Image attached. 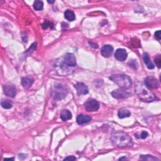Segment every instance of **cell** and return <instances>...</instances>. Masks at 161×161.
<instances>
[{
  "label": "cell",
  "mask_w": 161,
  "mask_h": 161,
  "mask_svg": "<svg viewBox=\"0 0 161 161\" xmlns=\"http://www.w3.org/2000/svg\"><path fill=\"white\" fill-rule=\"evenodd\" d=\"M64 63L69 67H74L76 65V59L73 54H66L64 57Z\"/></svg>",
  "instance_id": "ba28073f"
},
{
  "label": "cell",
  "mask_w": 161,
  "mask_h": 161,
  "mask_svg": "<svg viewBox=\"0 0 161 161\" xmlns=\"http://www.w3.org/2000/svg\"><path fill=\"white\" fill-rule=\"evenodd\" d=\"M1 107L5 109H10L12 108L13 105L9 100H2L1 102Z\"/></svg>",
  "instance_id": "44dd1931"
},
{
  "label": "cell",
  "mask_w": 161,
  "mask_h": 161,
  "mask_svg": "<svg viewBox=\"0 0 161 161\" xmlns=\"http://www.w3.org/2000/svg\"><path fill=\"white\" fill-rule=\"evenodd\" d=\"M4 93L7 96L11 97V98H14L16 95V88L15 86L12 85H6L3 86Z\"/></svg>",
  "instance_id": "9c48e42d"
},
{
  "label": "cell",
  "mask_w": 161,
  "mask_h": 161,
  "mask_svg": "<svg viewBox=\"0 0 161 161\" xmlns=\"http://www.w3.org/2000/svg\"><path fill=\"white\" fill-rule=\"evenodd\" d=\"M75 88L79 95H84L88 93V87L83 83H78L75 85Z\"/></svg>",
  "instance_id": "8fae6325"
},
{
  "label": "cell",
  "mask_w": 161,
  "mask_h": 161,
  "mask_svg": "<svg viewBox=\"0 0 161 161\" xmlns=\"http://www.w3.org/2000/svg\"><path fill=\"white\" fill-rule=\"evenodd\" d=\"M145 85L149 89H157L159 87L158 80L154 77H147L145 79Z\"/></svg>",
  "instance_id": "52a82bcc"
},
{
  "label": "cell",
  "mask_w": 161,
  "mask_h": 161,
  "mask_svg": "<svg viewBox=\"0 0 161 161\" xmlns=\"http://www.w3.org/2000/svg\"><path fill=\"white\" fill-rule=\"evenodd\" d=\"M143 59L144 62H145V64H146L148 68H149V69H153L154 68L155 66L153 64V63L151 62L149 55H148L147 54H144L143 56Z\"/></svg>",
  "instance_id": "e0dca14e"
},
{
  "label": "cell",
  "mask_w": 161,
  "mask_h": 161,
  "mask_svg": "<svg viewBox=\"0 0 161 161\" xmlns=\"http://www.w3.org/2000/svg\"><path fill=\"white\" fill-rule=\"evenodd\" d=\"M154 62H155L157 66L158 67V68L160 69L161 67V58L160 55H159V56L154 59Z\"/></svg>",
  "instance_id": "cb8c5ba5"
},
{
  "label": "cell",
  "mask_w": 161,
  "mask_h": 161,
  "mask_svg": "<svg viewBox=\"0 0 161 161\" xmlns=\"http://www.w3.org/2000/svg\"><path fill=\"white\" fill-rule=\"evenodd\" d=\"M112 95L116 99H125L130 97L131 94L123 89H118L112 92Z\"/></svg>",
  "instance_id": "8992f818"
},
{
  "label": "cell",
  "mask_w": 161,
  "mask_h": 161,
  "mask_svg": "<svg viewBox=\"0 0 161 161\" xmlns=\"http://www.w3.org/2000/svg\"><path fill=\"white\" fill-rule=\"evenodd\" d=\"M140 159L142 160H148V161H155L158 160V159L155 157L153 155H141L140 157Z\"/></svg>",
  "instance_id": "ffe728a7"
},
{
  "label": "cell",
  "mask_w": 161,
  "mask_h": 161,
  "mask_svg": "<svg viewBox=\"0 0 161 161\" xmlns=\"http://www.w3.org/2000/svg\"><path fill=\"white\" fill-rule=\"evenodd\" d=\"M109 79L122 89H128L132 86V82L130 78L125 74H115L110 76Z\"/></svg>",
  "instance_id": "3957f363"
},
{
  "label": "cell",
  "mask_w": 161,
  "mask_h": 161,
  "mask_svg": "<svg viewBox=\"0 0 161 161\" xmlns=\"http://www.w3.org/2000/svg\"><path fill=\"white\" fill-rule=\"evenodd\" d=\"M155 37L156 39H157L159 41L160 40V38H161V32H160V30L157 31V32L155 33Z\"/></svg>",
  "instance_id": "d4e9b609"
},
{
  "label": "cell",
  "mask_w": 161,
  "mask_h": 161,
  "mask_svg": "<svg viewBox=\"0 0 161 161\" xmlns=\"http://www.w3.org/2000/svg\"><path fill=\"white\" fill-rule=\"evenodd\" d=\"M115 57L119 61H124L127 58V52L124 49H118L115 53Z\"/></svg>",
  "instance_id": "30bf717a"
},
{
  "label": "cell",
  "mask_w": 161,
  "mask_h": 161,
  "mask_svg": "<svg viewBox=\"0 0 161 161\" xmlns=\"http://www.w3.org/2000/svg\"><path fill=\"white\" fill-rule=\"evenodd\" d=\"M135 91L138 98L145 102H152L157 100L155 95L152 93L145 84L142 83H138L135 86Z\"/></svg>",
  "instance_id": "7a4b0ae2"
},
{
  "label": "cell",
  "mask_w": 161,
  "mask_h": 161,
  "mask_svg": "<svg viewBox=\"0 0 161 161\" xmlns=\"http://www.w3.org/2000/svg\"><path fill=\"white\" fill-rule=\"evenodd\" d=\"M127 160V159L126 157H121L119 159V160Z\"/></svg>",
  "instance_id": "f1b7e54d"
},
{
  "label": "cell",
  "mask_w": 161,
  "mask_h": 161,
  "mask_svg": "<svg viewBox=\"0 0 161 161\" xmlns=\"http://www.w3.org/2000/svg\"><path fill=\"white\" fill-rule=\"evenodd\" d=\"M89 44H90L91 45V46L93 47H94L95 49L98 48V45H97V44H95V43H93V42H89Z\"/></svg>",
  "instance_id": "83f0119b"
},
{
  "label": "cell",
  "mask_w": 161,
  "mask_h": 161,
  "mask_svg": "<svg viewBox=\"0 0 161 161\" xmlns=\"http://www.w3.org/2000/svg\"><path fill=\"white\" fill-rule=\"evenodd\" d=\"M113 52V47L110 45H104L101 50V55L104 57H109L112 56Z\"/></svg>",
  "instance_id": "7c38bea8"
},
{
  "label": "cell",
  "mask_w": 161,
  "mask_h": 161,
  "mask_svg": "<svg viewBox=\"0 0 161 161\" xmlns=\"http://www.w3.org/2000/svg\"><path fill=\"white\" fill-rule=\"evenodd\" d=\"M33 8L37 11H41L44 8V3L42 1H35L33 3Z\"/></svg>",
  "instance_id": "d6986e66"
},
{
  "label": "cell",
  "mask_w": 161,
  "mask_h": 161,
  "mask_svg": "<svg viewBox=\"0 0 161 161\" xmlns=\"http://www.w3.org/2000/svg\"><path fill=\"white\" fill-rule=\"evenodd\" d=\"M64 17L65 18L69 21V22H73L76 19V16L74 13L73 11H71L69 10H67L64 13Z\"/></svg>",
  "instance_id": "ac0fdd59"
},
{
  "label": "cell",
  "mask_w": 161,
  "mask_h": 161,
  "mask_svg": "<svg viewBox=\"0 0 161 161\" xmlns=\"http://www.w3.org/2000/svg\"><path fill=\"white\" fill-rule=\"evenodd\" d=\"M148 135H149V134H148V133L147 132H145V131H143L141 135V137H140L142 139H145L148 137Z\"/></svg>",
  "instance_id": "484cf974"
},
{
  "label": "cell",
  "mask_w": 161,
  "mask_h": 161,
  "mask_svg": "<svg viewBox=\"0 0 161 161\" xmlns=\"http://www.w3.org/2000/svg\"><path fill=\"white\" fill-rule=\"evenodd\" d=\"M84 107L87 112H93L98 111L100 108L99 103L95 100L90 99L88 100L86 102L84 103Z\"/></svg>",
  "instance_id": "5b68a950"
},
{
  "label": "cell",
  "mask_w": 161,
  "mask_h": 161,
  "mask_svg": "<svg viewBox=\"0 0 161 161\" xmlns=\"http://www.w3.org/2000/svg\"><path fill=\"white\" fill-rule=\"evenodd\" d=\"M48 3H54V1H48Z\"/></svg>",
  "instance_id": "f546056e"
},
{
  "label": "cell",
  "mask_w": 161,
  "mask_h": 161,
  "mask_svg": "<svg viewBox=\"0 0 161 161\" xmlns=\"http://www.w3.org/2000/svg\"><path fill=\"white\" fill-rule=\"evenodd\" d=\"M131 113L129 109L126 108H121L118 110V116L120 118H128L130 116Z\"/></svg>",
  "instance_id": "2e32d148"
},
{
  "label": "cell",
  "mask_w": 161,
  "mask_h": 161,
  "mask_svg": "<svg viewBox=\"0 0 161 161\" xmlns=\"http://www.w3.org/2000/svg\"><path fill=\"white\" fill-rule=\"evenodd\" d=\"M33 79L31 77H25L22 79V84L24 88H29L33 83Z\"/></svg>",
  "instance_id": "5bb4252c"
},
{
  "label": "cell",
  "mask_w": 161,
  "mask_h": 161,
  "mask_svg": "<svg viewBox=\"0 0 161 161\" xmlns=\"http://www.w3.org/2000/svg\"><path fill=\"white\" fill-rule=\"evenodd\" d=\"M129 66L131 67H132L134 69H137L138 67V64L136 60H132L129 62Z\"/></svg>",
  "instance_id": "603a6c76"
},
{
  "label": "cell",
  "mask_w": 161,
  "mask_h": 161,
  "mask_svg": "<svg viewBox=\"0 0 161 161\" xmlns=\"http://www.w3.org/2000/svg\"><path fill=\"white\" fill-rule=\"evenodd\" d=\"M42 28L45 30L47 28L50 27V28H53L54 27V25L52 23H51L50 22H49V21L48 20H45V22L42 23Z\"/></svg>",
  "instance_id": "7402d4cb"
},
{
  "label": "cell",
  "mask_w": 161,
  "mask_h": 161,
  "mask_svg": "<svg viewBox=\"0 0 161 161\" xmlns=\"http://www.w3.org/2000/svg\"><path fill=\"white\" fill-rule=\"evenodd\" d=\"M92 118L90 116L86 115H79L77 117V119H76V121H77L79 125H83L84 124H86V123L90 122L91 121Z\"/></svg>",
  "instance_id": "4fadbf2b"
},
{
  "label": "cell",
  "mask_w": 161,
  "mask_h": 161,
  "mask_svg": "<svg viewBox=\"0 0 161 161\" xmlns=\"http://www.w3.org/2000/svg\"><path fill=\"white\" fill-rule=\"evenodd\" d=\"M111 140L113 145L119 148L132 147L133 145L132 138L128 134L121 131L113 132L111 135Z\"/></svg>",
  "instance_id": "6da1fadb"
},
{
  "label": "cell",
  "mask_w": 161,
  "mask_h": 161,
  "mask_svg": "<svg viewBox=\"0 0 161 161\" xmlns=\"http://www.w3.org/2000/svg\"><path fill=\"white\" fill-rule=\"evenodd\" d=\"M76 160V158L74 156H69L64 159V160Z\"/></svg>",
  "instance_id": "4316f807"
},
{
  "label": "cell",
  "mask_w": 161,
  "mask_h": 161,
  "mask_svg": "<svg viewBox=\"0 0 161 161\" xmlns=\"http://www.w3.org/2000/svg\"><path fill=\"white\" fill-rule=\"evenodd\" d=\"M61 118L62 121H67L72 118V113L67 109H63L61 113Z\"/></svg>",
  "instance_id": "9a60e30c"
},
{
  "label": "cell",
  "mask_w": 161,
  "mask_h": 161,
  "mask_svg": "<svg viewBox=\"0 0 161 161\" xmlns=\"http://www.w3.org/2000/svg\"><path fill=\"white\" fill-rule=\"evenodd\" d=\"M67 95V91L65 87L60 84H56L52 91V96L54 100L59 101L64 99Z\"/></svg>",
  "instance_id": "277c9868"
}]
</instances>
